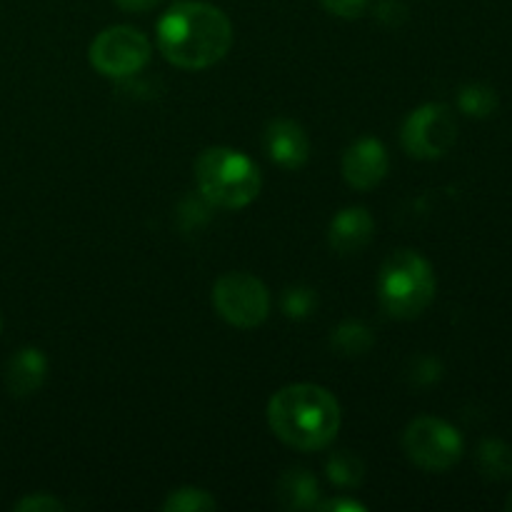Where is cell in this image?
Returning a JSON list of instances; mask_svg holds the SVG:
<instances>
[{
    "mask_svg": "<svg viewBox=\"0 0 512 512\" xmlns=\"http://www.w3.org/2000/svg\"><path fill=\"white\" fill-rule=\"evenodd\" d=\"M158 50L183 70H205L220 63L233 48V23L218 5L178 0L158 20Z\"/></svg>",
    "mask_w": 512,
    "mask_h": 512,
    "instance_id": "cell-1",
    "label": "cell"
},
{
    "mask_svg": "<svg viewBox=\"0 0 512 512\" xmlns=\"http://www.w3.org/2000/svg\"><path fill=\"white\" fill-rule=\"evenodd\" d=\"M268 425L290 448L305 453L323 450L340 430V403L320 385H288L270 398Z\"/></svg>",
    "mask_w": 512,
    "mask_h": 512,
    "instance_id": "cell-2",
    "label": "cell"
},
{
    "mask_svg": "<svg viewBox=\"0 0 512 512\" xmlns=\"http://www.w3.org/2000/svg\"><path fill=\"white\" fill-rule=\"evenodd\" d=\"M195 183L210 205L238 210L258 198L260 170L240 150L208 148L195 160Z\"/></svg>",
    "mask_w": 512,
    "mask_h": 512,
    "instance_id": "cell-3",
    "label": "cell"
},
{
    "mask_svg": "<svg viewBox=\"0 0 512 512\" xmlns=\"http://www.w3.org/2000/svg\"><path fill=\"white\" fill-rule=\"evenodd\" d=\"M433 265L415 250H395L378 275V300L390 318L410 320L435 300Z\"/></svg>",
    "mask_w": 512,
    "mask_h": 512,
    "instance_id": "cell-4",
    "label": "cell"
},
{
    "mask_svg": "<svg viewBox=\"0 0 512 512\" xmlns=\"http://www.w3.org/2000/svg\"><path fill=\"white\" fill-rule=\"evenodd\" d=\"M403 450L418 468L445 473L463 458V435L445 420L423 415L405 428Z\"/></svg>",
    "mask_w": 512,
    "mask_h": 512,
    "instance_id": "cell-5",
    "label": "cell"
},
{
    "mask_svg": "<svg viewBox=\"0 0 512 512\" xmlns=\"http://www.w3.org/2000/svg\"><path fill=\"white\" fill-rule=\"evenodd\" d=\"M153 55V45L140 30L130 25H113L95 35L90 43L88 60L105 78L123 80L140 73Z\"/></svg>",
    "mask_w": 512,
    "mask_h": 512,
    "instance_id": "cell-6",
    "label": "cell"
},
{
    "mask_svg": "<svg viewBox=\"0 0 512 512\" xmlns=\"http://www.w3.org/2000/svg\"><path fill=\"white\" fill-rule=\"evenodd\" d=\"M213 305L233 328H258L270 313V293L260 278L250 273H225L213 285Z\"/></svg>",
    "mask_w": 512,
    "mask_h": 512,
    "instance_id": "cell-7",
    "label": "cell"
},
{
    "mask_svg": "<svg viewBox=\"0 0 512 512\" xmlns=\"http://www.w3.org/2000/svg\"><path fill=\"white\" fill-rule=\"evenodd\" d=\"M400 140L410 158L438 160L458 140V120L450 105L425 103L405 118Z\"/></svg>",
    "mask_w": 512,
    "mask_h": 512,
    "instance_id": "cell-8",
    "label": "cell"
},
{
    "mask_svg": "<svg viewBox=\"0 0 512 512\" xmlns=\"http://www.w3.org/2000/svg\"><path fill=\"white\" fill-rule=\"evenodd\" d=\"M388 168V150L375 138L355 140L343 155V178L355 190H373L375 185L383 183Z\"/></svg>",
    "mask_w": 512,
    "mask_h": 512,
    "instance_id": "cell-9",
    "label": "cell"
},
{
    "mask_svg": "<svg viewBox=\"0 0 512 512\" xmlns=\"http://www.w3.org/2000/svg\"><path fill=\"white\" fill-rule=\"evenodd\" d=\"M265 150L280 168L298 170L310 158V138L295 120L275 118L265 128Z\"/></svg>",
    "mask_w": 512,
    "mask_h": 512,
    "instance_id": "cell-10",
    "label": "cell"
},
{
    "mask_svg": "<svg viewBox=\"0 0 512 512\" xmlns=\"http://www.w3.org/2000/svg\"><path fill=\"white\" fill-rule=\"evenodd\" d=\"M375 230L373 215L365 208H345L330 220L328 243L335 253L353 255L370 243Z\"/></svg>",
    "mask_w": 512,
    "mask_h": 512,
    "instance_id": "cell-11",
    "label": "cell"
},
{
    "mask_svg": "<svg viewBox=\"0 0 512 512\" xmlns=\"http://www.w3.org/2000/svg\"><path fill=\"white\" fill-rule=\"evenodd\" d=\"M48 375V360L38 348H23L5 365V388L13 398H30L38 393Z\"/></svg>",
    "mask_w": 512,
    "mask_h": 512,
    "instance_id": "cell-12",
    "label": "cell"
},
{
    "mask_svg": "<svg viewBox=\"0 0 512 512\" xmlns=\"http://www.w3.org/2000/svg\"><path fill=\"white\" fill-rule=\"evenodd\" d=\"M275 495H278V503L285 510H315V505H318V480L310 470L293 468L280 475Z\"/></svg>",
    "mask_w": 512,
    "mask_h": 512,
    "instance_id": "cell-13",
    "label": "cell"
},
{
    "mask_svg": "<svg viewBox=\"0 0 512 512\" xmlns=\"http://www.w3.org/2000/svg\"><path fill=\"white\" fill-rule=\"evenodd\" d=\"M330 343H333V350L338 355H345V358H360V355H365L373 348L375 338L373 333H370L368 325L358 323V320H345V323H340L338 328L333 330Z\"/></svg>",
    "mask_w": 512,
    "mask_h": 512,
    "instance_id": "cell-14",
    "label": "cell"
},
{
    "mask_svg": "<svg viewBox=\"0 0 512 512\" xmlns=\"http://www.w3.org/2000/svg\"><path fill=\"white\" fill-rule=\"evenodd\" d=\"M478 468L488 480H508L512 475V448L503 440H483L478 448Z\"/></svg>",
    "mask_w": 512,
    "mask_h": 512,
    "instance_id": "cell-15",
    "label": "cell"
},
{
    "mask_svg": "<svg viewBox=\"0 0 512 512\" xmlns=\"http://www.w3.org/2000/svg\"><path fill=\"white\" fill-rule=\"evenodd\" d=\"M458 108L470 118H490L498 110V93L485 83H470L460 88Z\"/></svg>",
    "mask_w": 512,
    "mask_h": 512,
    "instance_id": "cell-16",
    "label": "cell"
},
{
    "mask_svg": "<svg viewBox=\"0 0 512 512\" xmlns=\"http://www.w3.org/2000/svg\"><path fill=\"white\" fill-rule=\"evenodd\" d=\"M325 470H328L330 483L340 485V488H358L365 478L363 460L355 453H348V450L330 455Z\"/></svg>",
    "mask_w": 512,
    "mask_h": 512,
    "instance_id": "cell-17",
    "label": "cell"
},
{
    "mask_svg": "<svg viewBox=\"0 0 512 512\" xmlns=\"http://www.w3.org/2000/svg\"><path fill=\"white\" fill-rule=\"evenodd\" d=\"M218 508L213 495L203 488H178L165 498V512H210Z\"/></svg>",
    "mask_w": 512,
    "mask_h": 512,
    "instance_id": "cell-18",
    "label": "cell"
},
{
    "mask_svg": "<svg viewBox=\"0 0 512 512\" xmlns=\"http://www.w3.org/2000/svg\"><path fill=\"white\" fill-rule=\"evenodd\" d=\"M315 305H318L315 290L303 288V285L288 288L283 293V300H280V308H283V313L293 320L308 318V315L315 310Z\"/></svg>",
    "mask_w": 512,
    "mask_h": 512,
    "instance_id": "cell-19",
    "label": "cell"
},
{
    "mask_svg": "<svg viewBox=\"0 0 512 512\" xmlns=\"http://www.w3.org/2000/svg\"><path fill=\"white\" fill-rule=\"evenodd\" d=\"M15 510L18 512H63L65 503L50 493H35V495H25L23 500H18V503H15Z\"/></svg>",
    "mask_w": 512,
    "mask_h": 512,
    "instance_id": "cell-20",
    "label": "cell"
},
{
    "mask_svg": "<svg viewBox=\"0 0 512 512\" xmlns=\"http://www.w3.org/2000/svg\"><path fill=\"white\" fill-rule=\"evenodd\" d=\"M323 8L328 10L330 15H338V18H360L368 8L370 0H320Z\"/></svg>",
    "mask_w": 512,
    "mask_h": 512,
    "instance_id": "cell-21",
    "label": "cell"
},
{
    "mask_svg": "<svg viewBox=\"0 0 512 512\" xmlns=\"http://www.w3.org/2000/svg\"><path fill=\"white\" fill-rule=\"evenodd\" d=\"M415 368L420 370V373H415V383L420 385H428V383H435V380H440V370H443L435 358H420Z\"/></svg>",
    "mask_w": 512,
    "mask_h": 512,
    "instance_id": "cell-22",
    "label": "cell"
},
{
    "mask_svg": "<svg viewBox=\"0 0 512 512\" xmlns=\"http://www.w3.org/2000/svg\"><path fill=\"white\" fill-rule=\"evenodd\" d=\"M378 18L388 25H398L405 18V8L400 3H395V0H383L378 5Z\"/></svg>",
    "mask_w": 512,
    "mask_h": 512,
    "instance_id": "cell-23",
    "label": "cell"
},
{
    "mask_svg": "<svg viewBox=\"0 0 512 512\" xmlns=\"http://www.w3.org/2000/svg\"><path fill=\"white\" fill-rule=\"evenodd\" d=\"M315 510H333V512H365V505L353 498H338V500H325V503L315 505Z\"/></svg>",
    "mask_w": 512,
    "mask_h": 512,
    "instance_id": "cell-24",
    "label": "cell"
},
{
    "mask_svg": "<svg viewBox=\"0 0 512 512\" xmlns=\"http://www.w3.org/2000/svg\"><path fill=\"white\" fill-rule=\"evenodd\" d=\"M120 10H128V13H148L153 10L160 0H113Z\"/></svg>",
    "mask_w": 512,
    "mask_h": 512,
    "instance_id": "cell-25",
    "label": "cell"
},
{
    "mask_svg": "<svg viewBox=\"0 0 512 512\" xmlns=\"http://www.w3.org/2000/svg\"><path fill=\"white\" fill-rule=\"evenodd\" d=\"M508 510H512V495H510V500H508Z\"/></svg>",
    "mask_w": 512,
    "mask_h": 512,
    "instance_id": "cell-26",
    "label": "cell"
},
{
    "mask_svg": "<svg viewBox=\"0 0 512 512\" xmlns=\"http://www.w3.org/2000/svg\"><path fill=\"white\" fill-rule=\"evenodd\" d=\"M0 330H3V318H0Z\"/></svg>",
    "mask_w": 512,
    "mask_h": 512,
    "instance_id": "cell-27",
    "label": "cell"
}]
</instances>
